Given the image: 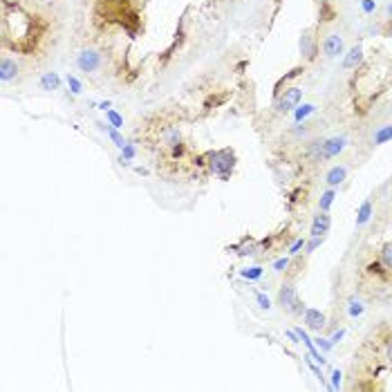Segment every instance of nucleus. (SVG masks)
I'll return each mask as SVG.
<instances>
[{
	"instance_id": "16",
	"label": "nucleus",
	"mask_w": 392,
	"mask_h": 392,
	"mask_svg": "<svg viewBox=\"0 0 392 392\" xmlns=\"http://www.w3.org/2000/svg\"><path fill=\"white\" fill-rule=\"evenodd\" d=\"M300 50H303V54L307 56V58L314 56V43H312V36H309V34H305V36L300 38Z\"/></svg>"
},
{
	"instance_id": "27",
	"label": "nucleus",
	"mask_w": 392,
	"mask_h": 392,
	"mask_svg": "<svg viewBox=\"0 0 392 392\" xmlns=\"http://www.w3.org/2000/svg\"><path fill=\"white\" fill-rule=\"evenodd\" d=\"M361 7H363L365 14H372L374 7H377V2H374V0H361Z\"/></svg>"
},
{
	"instance_id": "26",
	"label": "nucleus",
	"mask_w": 392,
	"mask_h": 392,
	"mask_svg": "<svg viewBox=\"0 0 392 392\" xmlns=\"http://www.w3.org/2000/svg\"><path fill=\"white\" fill-rule=\"evenodd\" d=\"M347 312H350V316H361V314H363V305H361V303H350V309H347Z\"/></svg>"
},
{
	"instance_id": "4",
	"label": "nucleus",
	"mask_w": 392,
	"mask_h": 392,
	"mask_svg": "<svg viewBox=\"0 0 392 392\" xmlns=\"http://www.w3.org/2000/svg\"><path fill=\"white\" fill-rule=\"evenodd\" d=\"M323 54L327 58H336L338 54H343V38L338 34H330V36L323 41Z\"/></svg>"
},
{
	"instance_id": "19",
	"label": "nucleus",
	"mask_w": 392,
	"mask_h": 392,
	"mask_svg": "<svg viewBox=\"0 0 392 392\" xmlns=\"http://www.w3.org/2000/svg\"><path fill=\"white\" fill-rule=\"evenodd\" d=\"M323 240H325V235H312V238H309L307 242H305V251H307V253L316 251V249L323 244Z\"/></svg>"
},
{
	"instance_id": "7",
	"label": "nucleus",
	"mask_w": 392,
	"mask_h": 392,
	"mask_svg": "<svg viewBox=\"0 0 392 392\" xmlns=\"http://www.w3.org/2000/svg\"><path fill=\"white\" fill-rule=\"evenodd\" d=\"M296 287L291 285V282H287V285L280 287V294H278V303L282 305V309H287V312H291V307H294L296 303Z\"/></svg>"
},
{
	"instance_id": "13",
	"label": "nucleus",
	"mask_w": 392,
	"mask_h": 392,
	"mask_svg": "<svg viewBox=\"0 0 392 392\" xmlns=\"http://www.w3.org/2000/svg\"><path fill=\"white\" fill-rule=\"evenodd\" d=\"M164 144L170 146V148H175V146L182 144V135H179L177 128L170 126V128H166V130H164Z\"/></svg>"
},
{
	"instance_id": "3",
	"label": "nucleus",
	"mask_w": 392,
	"mask_h": 392,
	"mask_svg": "<svg viewBox=\"0 0 392 392\" xmlns=\"http://www.w3.org/2000/svg\"><path fill=\"white\" fill-rule=\"evenodd\" d=\"M300 99H303V90L300 88H287L285 92H282V97L278 99V112H289L294 110V108H298Z\"/></svg>"
},
{
	"instance_id": "12",
	"label": "nucleus",
	"mask_w": 392,
	"mask_h": 392,
	"mask_svg": "<svg viewBox=\"0 0 392 392\" xmlns=\"http://www.w3.org/2000/svg\"><path fill=\"white\" fill-rule=\"evenodd\" d=\"M41 88L43 90H58L61 88V76L56 74V72H45V74L41 76Z\"/></svg>"
},
{
	"instance_id": "22",
	"label": "nucleus",
	"mask_w": 392,
	"mask_h": 392,
	"mask_svg": "<svg viewBox=\"0 0 392 392\" xmlns=\"http://www.w3.org/2000/svg\"><path fill=\"white\" fill-rule=\"evenodd\" d=\"M381 260L388 269H392V244H386V247L381 249Z\"/></svg>"
},
{
	"instance_id": "35",
	"label": "nucleus",
	"mask_w": 392,
	"mask_h": 392,
	"mask_svg": "<svg viewBox=\"0 0 392 392\" xmlns=\"http://www.w3.org/2000/svg\"><path fill=\"white\" fill-rule=\"evenodd\" d=\"M388 359H390V361H392V341H390V343H388Z\"/></svg>"
},
{
	"instance_id": "11",
	"label": "nucleus",
	"mask_w": 392,
	"mask_h": 392,
	"mask_svg": "<svg viewBox=\"0 0 392 392\" xmlns=\"http://www.w3.org/2000/svg\"><path fill=\"white\" fill-rule=\"evenodd\" d=\"M345 177H347L345 166H334V168H330V170H327V175H325L327 184H330L332 188L338 186V184H343V182H345Z\"/></svg>"
},
{
	"instance_id": "23",
	"label": "nucleus",
	"mask_w": 392,
	"mask_h": 392,
	"mask_svg": "<svg viewBox=\"0 0 392 392\" xmlns=\"http://www.w3.org/2000/svg\"><path fill=\"white\" fill-rule=\"evenodd\" d=\"M108 135H110V139L114 141V146H117V148H123V146H126V139L119 135L117 128H110V130H108Z\"/></svg>"
},
{
	"instance_id": "9",
	"label": "nucleus",
	"mask_w": 392,
	"mask_h": 392,
	"mask_svg": "<svg viewBox=\"0 0 392 392\" xmlns=\"http://www.w3.org/2000/svg\"><path fill=\"white\" fill-rule=\"evenodd\" d=\"M16 74H18V63H16L14 58H9V56H5V58L0 61V79L7 83V81L16 79Z\"/></svg>"
},
{
	"instance_id": "36",
	"label": "nucleus",
	"mask_w": 392,
	"mask_h": 392,
	"mask_svg": "<svg viewBox=\"0 0 392 392\" xmlns=\"http://www.w3.org/2000/svg\"><path fill=\"white\" fill-rule=\"evenodd\" d=\"M388 14H390V18H392V2L388 5Z\"/></svg>"
},
{
	"instance_id": "8",
	"label": "nucleus",
	"mask_w": 392,
	"mask_h": 392,
	"mask_svg": "<svg viewBox=\"0 0 392 392\" xmlns=\"http://www.w3.org/2000/svg\"><path fill=\"white\" fill-rule=\"evenodd\" d=\"M305 325L314 332H321L325 327V314L321 309H305Z\"/></svg>"
},
{
	"instance_id": "32",
	"label": "nucleus",
	"mask_w": 392,
	"mask_h": 392,
	"mask_svg": "<svg viewBox=\"0 0 392 392\" xmlns=\"http://www.w3.org/2000/svg\"><path fill=\"white\" fill-rule=\"evenodd\" d=\"M316 345L321 347L323 352H330L332 350V341H325V338H316Z\"/></svg>"
},
{
	"instance_id": "10",
	"label": "nucleus",
	"mask_w": 392,
	"mask_h": 392,
	"mask_svg": "<svg viewBox=\"0 0 392 392\" xmlns=\"http://www.w3.org/2000/svg\"><path fill=\"white\" fill-rule=\"evenodd\" d=\"M361 61H363V47H361V45H354V47H352V50L345 54L343 67H345V70H354V67L359 65Z\"/></svg>"
},
{
	"instance_id": "21",
	"label": "nucleus",
	"mask_w": 392,
	"mask_h": 392,
	"mask_svg": "<svg viewBox=\"0 0 392 392\" xmlns=\"http://www.w3.org/2000/svg\"><path fill=\"white\" fill-rule=\"evenodd\" d=\"M240 276L247 280H258L262 276V267H251V269H242L240 271Z\"/></svg>"
},
{
	"instance_id": "5",
	"label": "nucleus",
	"mask_w": 392,
	"mask_h": 392,
	"mask_svg": "<svg viewBox=\"0 0 392 392\" xmlns=\"http://www.w3.org/2000/svg\"><path fill=\"white\" fill-rule=\"evenodd\" d=\"M345 144H347L345 137H332V139H325L323 141V159L336 157V155L345 148Z\"/></svg>"
},
{
	"instance_id": "14",
	"label": "nucleus",
	"mask_w": 392,
	"mask_h": 392,
	"mask_svg": "<svg viewBox=\"0 0 392 392\" xmlns=\"http://www.w3.org/2000/svg\"><path fill=\"white\" fill-rule=\"evenodd\" d=\"M370 218H372V202H363L359 213H356V226H363Z\"/></svg>"
},
{
	"instance_id": "18",
	"label": "nucleus",
	"mask_w": 392,
	"mask_h": 392,
	"mask_svg": "<svg viewBox=\"0 0 392 392\" xmlns=\"http://www.w3.org/2000/svg\"><path fill=\"white\" fill-rule=\"evenodd\" d=\"M106 117H108V121H110V126L112 128H123V117L121 114H117V112L114 110H106Z\"/></svg>"
},
{
	"instance_id": "34",
	"label": "nucleus",
	"mask_w": 392,
	"mask_h": 392,
	"mask_svg": "<svg viewBox=\"0 0 392 392\" xmlns=\"http://www.w3.org/2000/svg\"><path fill=\"white\" fill-rule=\"evenodd\" d=\"M99 110H110V101H103V103H99Z\"/></svg>"
},
{
	"instance_id": "2",
	"label": "nucleus",
	"mask_w": 392,
	"mask_h": 392,
	"mask_svg": "<svg viewBox=\"0 0 392 392\" xmlns=\"http://www.w3.org/2000/svg\"><path fill=\"white\" fill-rule=\"evenodd\" d=\"M76 65L81 72H97L101 67V54L97 50H83L76 58Z\"/></svg>"
},
{
	"instance_id": "28",
	"label": "nucleus",
	"mask_w": 392,
	"mask_h": 392,
	"mask_svg": "<svg viewBox=\"0 0 392 392\" xmlns=\"http://www.w3.org/2000/svg\"><path fill=\"white\" fill-rule=\"evenodd\" d=\"M338 386H341V372H338V370H334V372H332V388H334V390H338Z\"/></svg>"
},
{
	"instance_id": "20",
	"label": "nucleus",
	"mask_w": 392,
	"mask_h": 392,
	"mask_svg": "<svg viewBox=\"0 0 392 392\" xmlns=\"http://www.w3.org/2000/svg\"><path fill=\"white\" fill-rule=\"evenodd\" d=\"M314 110H316V106H312V103H305L303 108H298V110H296L294 119H296V121H303V119L307 117V114H312Z\"/></svg>"
},
{
	"instance_id": "17",
	"label": "nucleus",
	"mask_w": 392,
	"mask_h": 392,
	"mask_svg": "<svg viewBox=\"0 0 392 392\" xmlns=\"http://www.w3.org/2000/svg\"><path fill=\"white\" fill-rule=\"evenodd\" d=\"M392 139V126H386L374 135V144H386V141Z\"/></svg>"
},
{
	"instance_id": "25",
	"label": "nucleus",
	"mask_w": 392,
	"mask_h": 392,
	"mask_svg": "<svg viewBox=\"0 0 392 392\" xmlns=\"http://www.w3.org/2000/svg\"><path fill=\"white\" fill-rule=\"evenodd\" d=\"M256 300H258V305H260L262 309H269V307H271L269 296H265V294H256Z\"/></svg>"
},
{
	"instance_id": "6",
	"label": "nucleus",
	"mask_w": 392,
	"mask_h": 392,
	"mask_svg": "<svg viewBox=\"0 0 392 392\" xmlns=\"http://www.w3.org/2000/svg\"><path fill=\"white\" fill-rule=\"evenodd\" d=\"M330 224H332V218L327 215V211H321L318 215H314L309 235H325L327 231H330Z\"/></svg>"
},
{
	"instance_id": "15",
	"label": "nucleus",
	"mask_w": 392,
	"mask_h": 392,
	"mask_svg": "<svg viewBox=\"0 0 392 392\" xmlns=\"http://www.w3.org/2000/svg\"><path fill=\"white\" fill-rule=\"evenodd\" d=\"M334 197H336L334 188H327V191L321 195V200H318V209H321V211H327L332 204H334Z\"/></svg>"
},
{
	"instance_id": "1",
	"label": "nucleus",
	"mask_w": 392,
	"mask_h": 392,
	"mask_svg": "<svg viewBox=\"0 0 392 392\" xmlns=\"http://www.w3.org/2000/svg\"><path fill=\"white\" fill-rule=\"evenodd\" d=\"M233 166H235L233 150L222 148V150H215V153L209 155V168H211V173L220 175L224 182L231 177V170H233Z\"/></svg>"
},
{
	"instance_id": "24",
	"label": "nucleus",
	"mask_w": 392,
	"mask_h": 392,
	"mask_svg": "<svg viewBox=\"0 0 392 392\" xmlns=\"http://www.w3.org/2000/svg\"><path fill=\"white\" fill-rule=\"evenodd\" d=\"M67 85H70L72 94H81V83H79V79H76V76L67 74Z\"/></svg>"
},
{
	"instance_id": "31",
	"label": "nucleus",
	"mask_w": 392,
	"mask_h": 392,
	"mask_svg": "<svg viewBox=\"0 0 392 392\" xmlns=\"http://www.w3.org/2000/svg\"><path fill=\"white\" fill-rule=\"evenodd\" d=\"M305 309H307V307H305V305L300 303V300H296V303H294V307H291V314H296V316H300V314H305Z\"/></svg>"
},
{
	"instance_id": "33",
	"label": "nucleus",
	"mask_w": 392,
	"mask_h": 392,
	"mask_svg": "<svg viewBox=\"0 0 392 392\" xmlns=\"http://www.w3.org/2000/svg\"><path fill=\"white\" fill-rule=\"evenodd\" d=\"M343 334H345V332H343V330H338V332H336V334L330 338V341H332V345H336V343L341 341V338H343Z\"/></svg>"
},
{
	"instance_id": "29",
	"label": "nucleus",
	"mask_w": 392,
	"mask_h": 392,
	"mask_svg": "<svg viewBox=\"0 0 392 392\" xmlns=\"http://www.w3.org/2000/svg\"><path fill=\"white\" fill-rule=\"evenodd\" d=\"M305 242H307V240H305V238H300V240H296V242H294V244H291V249H289V253H298V251H300V249H303V247H305Z\"/></svg>"
},
{
	"instance_id": "30",
	"label": "nucleus",
	"mask_w": 392,
	"mask_h": 392,
	"mask_svg": "<svg viewBox=\"0 0 392 392\" xmlns=\"http://www.w3.org/2000/svg\"><path fill=\"white\" fill-rule=\"evenodd\" d=\"M287 265H289V258H280V260L274 262V269H276V271H282Z\"/></svg>"
}]
</instances>
